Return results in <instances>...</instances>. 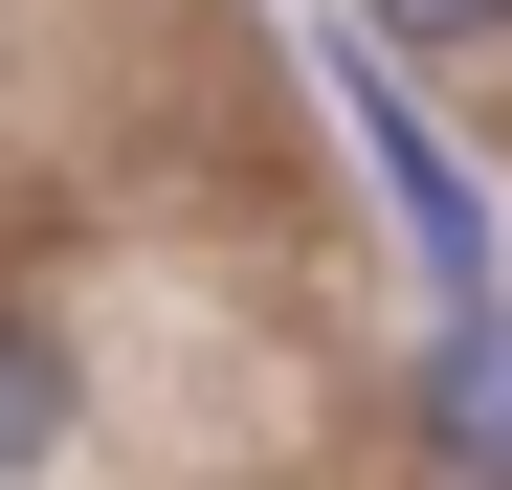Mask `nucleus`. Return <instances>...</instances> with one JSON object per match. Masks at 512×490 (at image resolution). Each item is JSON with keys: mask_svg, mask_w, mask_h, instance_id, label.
Segmentation results:
<instances>
[{"mask_svg": "<svg viewBox=\"0 0 512 490\" xmlns=\"http://www.w3.org/2000/svg\"><path fill=\"white\" fill-rule=\"evenodd\" d=\"M45 446H67V357H45V335H0V468H45Z\"/></svg>", "mask_w": 512, "mask_h": 490, "instance_id": "7ed1b4c3", "label": "nucleus"}, {"mask_svg": "<svg viewBox=\"0 0 512 490\" xmlns=\"http://www.w3.org/2000/svg\"><path fill=\"white\" fill-rule=\"evenodd\" d=\"M334 134L379 156V201H401V245H423V290L446 312H490V201H468V156L401 112V67H379V23H357V67H334Z\"/></svg>", "mask_w": 512, "mask_h": 490, "instance_id": "f257e3e1", "label": "nucleus"}, {"mask_svg": "<svg viewBox=\"0 0 512 490\" xmlns=\"http://www.w3.org/2000/svg\"><path fill=\"white\" fill-rule=\"evenodd\" d=\"M423 490H512V312L423 335Z\"/></svg>", "mask_w": 512, "mask_h": 490, "instance_id": "f03ea898", "label": "nucleus"}, {"mask_svg": "<svg viewBox=\"0 0 512 490\" xmlns=\"http://www.w3.org/2000/svg\"><path fill=\"white\" fill-rule=\"evenodd\" d=\"M379 45H512V0H357Z\"/></svg>", "mask_w": 512, "mask_h": 490, "instance_id": "20e7f679", "label": "nucleus"}]
</instances>
